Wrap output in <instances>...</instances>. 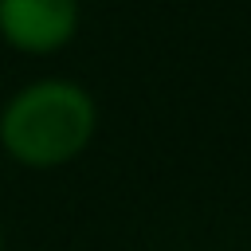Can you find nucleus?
<instances>
[{
  "mask_svg": "<svg viewBox=\"0 0 251 251\" xmlns=\"http://www.w3.org/2000/svg\"><path fill=\"white\" fill-rule=\"evenodd\" d=\"M94 102L82 86L75 82H35L20 90L4 118H0V137L8 153L24 165L51 169L71 157H78L94 133Z\"/></svg>",
  "mask_w": 251,
  "mask_h": 251,
  "instance_id": "f257e3e1",
  "label": "nucleus"
},
{
  "mask_svg": "<svg viewBox=\"0 0 251 251\" xmlns=\"http://www.w3.org/2000/svg\"><path fill=\"white\" fill-rule=\"evenodd\" d=\"M78 0H0V31L24 51H55L75 35Z\"/></svg>",
  "mask_w": 251,
  "mask_h": 251,
  "instance_id": "f03ea898",
  "label": "nucleus"
}]
</instances>
